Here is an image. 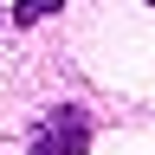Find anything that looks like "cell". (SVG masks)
<instances>
[{
    "mask_svg": "<svg viewBox=\"0 0 155 155\" xmlns=\"http://www.w3.org/2000/svg\"><path fill=\"white\" fill-rule=\"evenodd\" d=\"M84 149H91V116L78 104H58L32 136V155H84Z\"/></svg>",
    "mask_w": 155,
    "mask_h": 155,
    "instance_id": "6da1fadb",
    "label": "cell"
},
{
    "mask_svg": "<svg viewBox=\"0 0 155 155\" xmlns=\"http://www.w3.org/2000/svg\"><path fill=\"white\" fill-rule=\"evenodd\" d=\"M45 13H58V0H19V7H13L19 26H32V19H45Z\"/></svg>",
    "mask_w": 155,
    "mask_h": 155,
    "instance_id": "7a4b0ae2",
    "label": "cell"
}]
</instances>
